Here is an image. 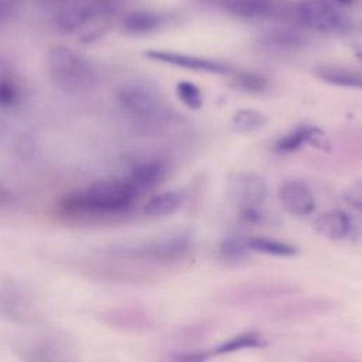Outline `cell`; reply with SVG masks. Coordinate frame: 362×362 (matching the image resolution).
<instances>
[{
  "instance_id": "11",
  "label": "cell",
  "mask_w": 362,
  "mask_h": 362,
  "mask_svg": "<svg viewBox=\"0 0 362 362\" xmlns=\"http://www.w3.org/2000/svg\"><path fill=\"white\" fill-rule=\"evenodd\" d=\"M167 171L168 164L163 157L148 156L139 158L132 164L127 178L140 194L156 188L165 178Z\"/></svg>"
},
{
  "instance_id": "10",
  "label": "cell",
  "mask_w": 362,
  "mask_h": 362,
  "mask_svg": "<svg viewBox=\"0 0 362 362\" xmlns=\"http://www.w3.org/2000/svg\"><path fill=\"white\" fill-rule=\"evenodd\" d=\"M223 7L232 16L240 18H290L293 6L284 0H225Z\"/></svg>"
},
{
  "instance_id": "18",
  "label": "cell",
  "mask_w": 362,
  "mask_h": 362,
  "mask_svg": "<svg viewBox=\"0 0 362 362\" xmlns=\"http://www.w3.org/2000/svg\"><path fill=\"white\" fill-rule=\"evenodd\" d=\"M0 314L20 322H25L31 318L30 304L14 287H4L0 290Z\"/></svg>"
},
{
  "instance_id": "15",
  "label": "cell",
  "mask_w": 362,
  "mask_h": 362,
  "mask_svg": "<svg viewBox=\"0 0 362 362\" xmlns=\"http://www.w3.org/2000/svg\"><path fill=\"white\" fill-rule=\"evenodd\" d=\"M314 74L322 82L334 86L362 89L361 69H354L342 65H320L314 69Z\"/></svg>"
},
{
  "instance_id": "25",
  "label": "cell",
  "mask_w": 362,
  "mask_h": 362,
  "mask_svg": "<svg viewBox=\"0 0 362 362\" xmlns=\"http://www.w3.org/2000/svg\"><path fill=\"white\" fill-rule=\"evenodd\" d=\"M215 328H216L215 320H201L198 322L188 324V325L177 329L174 332V338L187 342V341H191V339H198V338L206 335L208 332H211Z\"/></svg>"
},
{
  "instance_id": "22",
  "label": "cell",
  "mask_w": 362,
  "mask_h": 362,
  "mask_svg": "<svg viewBox=\"0 0 362 362\" xmlns=\"http://www.w3.org/2000/svg\"><path fill=\"white\" fill-rule=\"evenodd\" d=\"M247 238L245 236H228L219 245V256L223 262L236 264L243 263L249 257V247H247Z\"/></svg>"
},
{
  "instance_id": "20",
  "label": "cell",
  "mask_w": 362,
  "mask_h": 362,
  "mask_svg": "<svg viewBox=\"0 0 362 362\" xmlns=\"http://www.w3.org/2000/svg\"><path fill=\"white\" fill-rule=\"evenodd\" d=\"M246 242L250 252L266 253L272 256H284V257H290L298 253V249L294 245L281 242L277 239H272V238L252 236V238H247Z\"/></svg>"
},
{
  "instance_id": "1",
  "label": "cell",
  "mask_w": 362,
  "mask_h": 362,
  "mask_svg": "<svg viewBox=\"0 0 362 362\" xmlns=\"http://www.w3.org/2000/svg\"><path fill=\"white\" fill-rule=\"evenodd\" d=\"M139 197L127 177L103 178L66 197L62 208L69 214L117 215L132 206Z\"/></svg>"
},
{
  "instance_id": "19",
  "label": "cell",
  "mask_w": 362,
  "mask_h": 362,
  "mask_svg": "<svg viewBox=\"0 0 362 362\" xmlns=\"http://www.w3.org/2000/svg\"><path fill=\"white\" fill-rule=\"evenodd\" d=\"M266 345V339L259 334L253 331H246L240 332L235 337H230L216 345L212 351L214 355H223V354H232L236 351H243V349H256V348H263Z\"/></svg>"
},
{
  "instance_id": "2",
  "label": "cell",
  "mask_w": 362,
  "mask_h": 362,
  "mask_svg": "<svg viewBox=\"0 0 362 362\" xmlns=\"http://www.w3.org/2000/svg\"><path fill=\"white\" fill-rule=\"evenodd\" d=\"M120 112L134 124L154 130L168 123L171 110L161 90L146 81H130L116 92Z\"/></svg>"
},
{
  "instance_id": "31",
  "label": "cell",
  "mask_w": 362,
  "mask_h": 362,
  "mask_svg": "<svg viewBox=\"0 0 362 362\" xmlns=\"http://www.w3.org/2000/svg\"><path fill=\"white\" fill-rule=\"evenodd\" d=\"M16 0H0V8H8L14 4Z\"/></svg>"
},
{
  "instance_id": "9",
  "label": "cell",
  "mask_w": 362,
  "mask_h": 362,
  "mask_svg": "<svg viewBox=\"0 0 362 362\" xmlns=\"http://www.w3.org/2000/svg\"><path fill=\"white\" fill-rule=\"evenodd\" d=\"M334 308V303L325 297H313L303 298L297 301H291L287 304H281L279 307H273L267 313V320L273 322H293L308 320L320 315L328 314Z\"/></svg>"
},
{
  "instance_id": "24",
  "label": "cell",
  "mask_w": 362,
  "mask_h": 362,
  "mask_svg": "<svg viewBox=\"0 0 362 362\" xmlns=\"http://www.w3.org/2000/svg\"><path fill=\"white\" fill-rule=\"evenodd\" d=\"M175 92L178 99L189 109L197 110L204 103V96L201 89L188 81H180L175 86Z\"/></svg>"
},
{
  "instance_id": "32",
  "label": "cell",
  "mask_w": 362,
  "mask_h": 362,
  "mask_svg": "<svg viewBox=\"0 0 362 362\" xmlns=\"http://www.w3.org/2000/svg\"><path fill=\"white\" fill-rule=\"evenodd\" d=\"M335 3H338V4H342V6H345V4H351L354 0H334Z\"/></svg>"
},
{
  "instance_id": "4",
  "label": "cell",
  "mask_w": 362,
  "mask_h": 362,
  "mask_svg": "<svg viewBox=\"0 0 362 362\" xmlns=\"http://www.w3.org/2000/svg\"><path fill=\"white\" fill-rule=\"evenodd\" d=\"M301 288L286 280H256L219 288L212 301L222 307H249L298 293Z\"/></svg>"
},
{
  "instance_id": "14",
  "label": "cell",
  "mask_w": 362,
  "mask_h": 362,
  "mask_svg": "<svg viewBox=\"0 0 362 362\" xmlns=\"http://www.w3.org/2000/svg\"><path fill=\"white\" fill-rule=\"evenodd\" d=\"M352 219L351 216L341 211L332 209L320 215L314 222V229L318 235L329 240H341L349 236L352 230Z\"/></svg>"
},
{
  "instance_id": "21",
  "label": "cell",
  "mask_w": 362,
  "mask_h": 362,
  "mask_svg": "<svg viewBox=\"0 0 362 362\" xmlns=\"http://www.w3.org/2000/svg\"><path fill=\"white\" fill-rule=\"evenodd\" d=\"M267 123L266 115H263L260 110L256 109H240L238 110L232 120H230V129L235 133H252L257 132Z\"/></svg>"
},
{
  "instance_id": "17",
  "label": "cell",
  "mask_w": 362,
  "mask_h": 362,
  "mask_svg": "<svg viewBox=\"0 0 362 362\" xmlns=\"http://www.w3.org/2000/svg\"><path fill=\"white\" fill-rule=\"evenodd\" d=\"M182 201L184 194L177 189L156 194L143 205V214L148 218H164L178 211Z\"/></svg>"
},
{
  "instance_id": "7",
  "label": "cell",
  "mask_w": 362,
  "mask_h": 362,
  "mask_svg": "<svg viewBox=\"0 0 362 362\" xmlns=\"http://www.w3.org/2000/svg\"><path fill=\"white\" fill-rule=\"evenodd\" d=\"M144 57L151 61L180 66V68L195 71V72L230 75L235 71V68L230 64L223 62V61L191 55V54L174 52V51H167V49H147V51H144Z\"/></svg>"
},
{
  "instance_id": "23",
  "label": "cell",
  "mask_w": 362,
  "mask_h": 362,
  "mask_svg": "<svg viewBox=\"0 0 362 362\" xmlns=\"http://www.w3.org/2000/svg\"><path fill=\"white\" fill-rule=\"evenodd\" d=\"M232 85L242 90V92H247V93H264L269 90L270 83L269 79L259 75V74H253V72H242V71H233L232 74Z\"/></svg>"
},
{
  "instance_id": "27",
  "label": "cell",
  "mask_w": 362,
  "mask_h": 362,
  "mask_svg": "<svg viewBox=\"0 0 362 362\" xmlns=\"http://www.w3.org/2000/svg\"><path fill=\"white\" fill-rule=\"evenodd\" d=\"M304 37L301 34H297L294 31H284V33H273L269 37H266V42L273 47L280 48H296L301 47L304 44Z\"/></svg>"
},
{
  "instance_id": "16",
  "label": "cell",
  "mask_w": 362,
  "mask_h": 362,
  "mask_svg": "<svg viewBox=\"0 0 362 362\" xmlns=\"http://www.w3.org/2000/svg\"><path fill=\"white\" fill-rule=\"evenodd\" d=\"M164 25V17L161 14L146 11V10H136L127 13L122 23V31L129 35H146L160 30Z\"/></svg>"
},
{
  "instance_id": "12",
  "label": "cell",
  "mask_w": 362,
  "mask_h": 362,
  "mask_svg": "<svg viewBox=\"0 0 362 362\" xmlns=\"http://www.w3.org/2000/svg\"><path fill=\"white\" fill-rule=\"evenodd\" d=\"M279 199L283 208L296 216L310 215L315 209V198L311 189L297 180H287L280 185Z\"/></svg>"
},
{
  "instance_id": "29",
  "label": "cell",
  "mask_w": 362,
  "mask_h": 362,
  "mask_svg": "<svg viewBox=\"0 0 362 362\" xmlns=\"http://www.w3.org/2000/svg\"><path fill=\"white\" fill-rule=\"evenodd\" d=\"M211 356L209 352H205V351H181V354H177L174 355L173 358L177 359V361H187V362H201V361H205Z\"/></svg>"
},
{
  "instance_id": "13",
  "label": "cell",
  "mask_w": 362,
  "mask_h": 362,
  "mask_svg": "<svg viewBox=\"0 0 362 362\" xmlns=\"http://www.w3.org/2000/svg\"><path fill=\"white\" fill-rule=\"evenodd\" d=\"M304 144H310L321 150H329L331 147V143L325 133L318 127L310 124L297 126L296 129L276 140L273 147L279 153H291L298 150Z\"/></svg>"
},
{
  "instance_id": "5",
  "label": "cell",
  "mask_w": 362,
  "mask_h": 362,
  "mask_svg": "<svg viewBox=\"0 0 362 362\" xmlns=\"http://www.w3.org/2000/svg\"><path fill=\"white\" fill-rule=\"evenodd\" d=\"M291 20L300 25L322 34L342 35L348 34L352 23L329 0H300L293 4Z\"/></svg>"
},
{
  "instance_id": "6",
  "label": "cell",
  "mask_w": 362,
  "mask_h": 362,
  "mask_svg": "<svg viewBox=\"0 0 362 362\" xmlns=\"http://www.w3.org/2000/svg\"><path fill=\"white\" fill-rule=\"evenodd\" d=\"M192 249V238L187 232H174L151 239L134 247L123 249V255L146 262L167 264L182 260Z\"/></svg>"
},
{
  "instance_id": "3",
  "label": "cell",
  "mask_w": 362,
  "mask_h": 362,
  "mask_svg": "<svg viewBox=\"0 0 362 362\" xmlns=\"http://www.w3.org/2000/svg\"><path fill=\"white\" fill-rule=\"evenodd\" d=\"M45 66L49 79L66 92L88 90L98 81L92 62L68 47L58 45L48 49Z\"/></svg>"
},
{
  "instance_id": "30",
  "label": "cell",
  "mask_w": 362,
  "mask_h": 362,
  "mask_svg": "<svg viewBox=\"0 0 362 362\" xmlns=\"http://www.w3.org/2000/svg\"><path fill=\"white\" fill-rule=\"evenodd\" d=\"M348 35H349V42L355 55L362 61V25L358 28L352 27Z\"/></svg>"
},
{
  "instance_id": "26",
  "label": "cell",
  "mask_w": 362,
  "mask_h": 362,
  "mask_svg": "<svg viewBox=\"0 0 362 362\" xmlns=\"http://www.w3.org/2000/svg\"><path fill=\"white\" fill-rule=\"evenodd\" d=\"M20 88L10 75H0V107H11L20 100Z\"/></svg>"
},
{
  "instance_id": "8",
  "label": "cell",
  "mask_w": 362,
  "mask_h": 362,
  "mask_svg": "<svg viewBox=\"0 0 362 362\" xmlns=\"http://www.w3.org/2000/svg\"><path fill=\"white\" fill-rule=\"evenodd\" d=\"M228 194L242 211L259 208L267 197L266 181L255 173L235 174L228 184Z\"/></svg>"
},
{
  "instance_id": "28",
  "label": "cell",
  "mask_w": 362,
  "mask_h": 362,
  "mask_svg": "<svg viewBox=\"0 0 362 362\" xmlns=\"http://www.w3.org/2000/svg\"><path fill=\"white\" fill-rule=\"evenodd\" d=\"M344 199L349 206L362 211V180L355 181L345 188Z\"/></svg>"
}]
</instances>
